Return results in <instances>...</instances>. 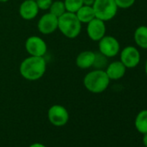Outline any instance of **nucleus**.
<instances>
[{"label":"nucleus","mask_w":147,"mask_h":147,"mask_svg":"<svg viewBox=\"0 0 147 147\" xmlns=\"http://www.w3.org/2000/svg\"><path fill=\"white\" fill-rule=\"evenodd\" d=\"M76 14L82 24H88L91 20L95 18L93 6L89 5H82Z\"/></svg>","instance_id":"2eb2a0df"},{"label":"nucleus","mask_w":147,"mask_h":147,"mask_svg":"<svg viewBox=\"0 0 147 147\" xmlns=\"http://www.w3.org/2000/svg\"><path fill=\"white\" fill-rule=\"evenodd\" d=\"M36 5L39 8V10L42 11H47L49 9L51 4H52V0H36Z\"/></svg>","instance_id":"aec40b11"},{"label":"nucleus","mask_w":147,"mask_h":147,"mask_svg":"<svg viewBox=\"0 0 147 147\" xmlns=\"http://www.w3.org/2000/svg\"><path fill=\"white\" fill-rule=\"evenodd\" d=\"M49 10V13L55 16L56 18L61 17L62 14H64L66 12V8H65V5H64V2L60 1V0L52 2V4H51Z\"/></svg>","instance_id":"f3484780"},{"label":"nucleus","mask_w":147,"mask_h":147,"mask_svg":"<svg viewBox=\"0 0 147 147\" xmlns=\"http://www.w3.org/2000/svg\"><path fill=\"white\" fill-rule=\"evenodd\" d=\"M143 144L144 145V147H147V133L143 134V138H142Z\"/></svg>","instance_id":"5701e85b"},{"label":"nucleus","mask_w":147,"mask_h":147,"mask_svg":"<svg viewBox=\"0 0 147 147\" xmlns=\"http://www.w3.org/2000/svg\"><path fill=\"white\" fill-rule=\"evenodd\" d=\"M47 63L43 56H29L20 64L19 72L27 81L35 82L41 79L46 72Z\"/></svg>","instance_id":"f257e3e1"},{"label":"nucleus","mask_w":147,"mask_h":147,"mask_svg":"<svg viewBox=\"0 0 147 147\" xmlns=\"http://www.w3.org/2000/svg\"><path fill=\"white\" fill-rule=\"evenodd\" d=\"M87 24V34L92 41L99 42L106 36L107 28L104 21L95 18Z\"/></svg>","instance_id":"1a4fd4ad"},{"label":"nucleus","mask_w":147,"mask_h":147,"mask_svg":"<svg viewBox=\"0 0 147 147\" xmlns=\"http://www.w3.org/2000/svg\"><path fill=\"white\" fill-rule=\"evenodd\" d=\"M144 70H145V74H146V76H147V60L145 61V66H144Z\"/></svg>","instance_id":"b1692460"},{"label":"nucleus","mask_w":147,"mask_h":147,"mask_svg":"<svg viewBox=\"0 0 147 147\" xmlns=\"http://www.w3.org/2000/svg\"><path fill=\"white\" fill-rule=\"evenodd\" d=\"M94 1L95 0H82L83 5H89V6H93Z\"/></svg>","instance_id":"412c9836"},{"label":"nucleus","mask_w":147,"mask_h":147,"mask_svg":"<svg viewBox=\"0 0 147 147\" xmlns=\"http://www.w3.org/2000/svg\"><path fill=\"white\" fill-rule=\"evenodd\" d=\"M8 1H9V0H0V3H6Z\"/></svg>","instance_id":"393cba45"},{"label":"nucleus","mask_w":147,"mask_h":147,"mask_svg":"<svg viewBox=\"0 0 147 147\" xmlns=\"http://www.w3.org/2000/svg\"><path fill=\"white\" fill-rule=\"evenodd\" d=\"M135 43L143 49H147V26H138L134 31Z\"/></svg>","instance_id":"4468645a"},{"label":"nucleus","mask_w":147,"mask_h":147,"mask_svg":"<svg viewBox=\"0 0 147 147\" xmlns=\"http://www.w3.org/2000/svg\"><path fill=\"white\" fill-rule=\"evenodd\" d=\"M82 23L76 13L66 11L58 18V30L67 38H76L82 31Z\"/></svg>","instance_id":"7ed1b4c3"},{"label":"nucleus","mask_w":147,"mask_h":147,"mask_svg":"<svg viewBox=\"0 0 147 147\" xmlns=\"http://www.w3.org/2000/svg\"><path fill=\"white\" fill-rule=\"evenodd\" d=\"M135 127L137 131L142 134L147 133V110L140 111L135 119Z\"/></svg>","instance_id":"dca6fc26"},{"label":"nucleus","mask_w":147,"mask_h":147,"mask_svg":"<svg viewBox=\"0 0 147 147\" xmlns=\"http://www.w3.org/2000/svg\"><path fill=\"white\" fill-rule=\"evenodd\" d=\"M96 54L91 50H85L81 52L76 60V64L82 69H87L94 66Z\"/></svg>","instance_id":"ddd939ff"},{"label":"nucleus","mask_w":147,"mask_h":147,"mask_svg":"<svg viewBox=\"0 0 147 147\" xmlns=\"http://www.w3.org/2000/svg\"><path fill=\"white\" fill-rule=\"evenodd\" d=\"M64 5L66 11L76 13L77 11L83 5L82 0H64Z\"/></svg>","instance_id":"a211bd4d"},{"label":"nucleus","mask_w":147,"mask_h":147,"mask_svg":"<svg viewBox=\"0 0 147 147\" xmlns=\"http://www.w3.org/2000/svg\"><path fill=\"white\" fill-rule=\"evenodd\" d=\"M99 50L107 58H112L119 53L120 44L114 36H105L99 41Z\"/></svg>","instance_id":"39448f33"},{"label":"nucleus","mask_w":147,"mask_h":147,"mask_svg":"<svg viewBox=\"0 0 147 147\" xmlns=\"http://www.w3.org/2000/svg\"><path fill=\"white\" fill-rule=\"evenodd\" d=\"M84 87L93 94H100L107 90L110 84V79L103 69H95L88 72L83 79Z\"/></svg>","instance_id":"f03ea898"},{"label":"nucleus","mask_w":147,"mask_h":147,"mask_svg":"<svg viewBox=\"0 0 147 147\" xmlns=\"http://www.w3.org/2000/svg\"><path fill=\"white\" fill-rule=\"evenodd\" d=\"M105 71L110 81H118L125 76L126 67L120 61H114L107 66Z\"/></svg>","instance_id":"f8f14e48"},{"label":"nucleus","mask_w":147,"mask_h":147,"mask_svg":"<svg viewBox=\"0 0 147 147\" xmlns=\"http://www.w3.org/2000/svg\"><path fill=\"white\" fill-rule=\"evenodd\" d=\"M34 1H36V0H34Z\"/></svg>","instance_id":"a878e982"},{"label":"nucleus","mask_w":147,"mask_h":147,"mask_svg":"<svg viewBox=\"0 0 147 147\" xmlns=\"http://www.w3.org/2000/svg\"><path fill=\"white\" fill-rule=\"evenodd\" d=\"M118 8L120 9H129L136 2V0H114Z\"/></svg>","instance_id":"6ab92c4d"},{"label":"nucleus","mask_w":147,"mask_h":147,"mask_svg":"<svg viewBox=\"0 0 147 147\" xmlns=\"http://www.w3.org/2000/svg\"><path fill=\"white\" fill-rule=\"evenodd\" d=\"M37 29L43 35L52 34L58 30V18L49 12L42 15L37 23Z\"/></svg>","instance_id":"9d476101"},{"label":"nucleus","mask_w":147,"mask_h":147,"mask_svg":"<svg viewBox=\"0 0 147 147\" xmlns=\"http://www.w3.org/2000/svg\"><path fill=\"white\" fill-rule=\"evenodd\" d=\"M141 60L140 52L134 46H126L120 52V61L126 68L136 67Z\"/></svg>","instance_id":"6e6552de"},{"label":"nucleus","mask_w":147,"mask_h":147,"mask_svg":"<svg viewBox=\"0 0 147 147\" xmlns=\"http://www.w3.org/2000/svg\"><path fill=\"white\" fill-rule=\"evenodd\" d=\"M93 9L95 18L107 22L112 20L118 12V6L114 0H95Z\"/></svg>","instance_id":"20e7f679"},{"label":"nucleus","mask_w":147,"mask_h":147,"mask_svg":"<svg viewBox=\"0 0 147 147\" xmlns=\"http://www.w3.org/2000/svg\"><path fill=\"white\" fill-rule=\"evenodd\" d=\"M39 11L40 10L36 1H34V0H24L20 5L19 15L24 20H32L37 16Z\"/></svg>","instance_id":"9b49d317"},{"label":"nucleus","mask_w":147,"mask_h":147,"mask_svg":"<svg viewBox=\"0 0 147 147\" xmlns=\"http://www.w3.org/2000/svg\"><path fill=\"white\" fill-rule=\"evenodd\" d=\"M25 49L30 55L44 56L47 53V44L45 41L36 36H31L25 42Z\"/></svg>","instance_id":"0eeeda50"},{"label":"nucleus","mask_w":147,"mask_h":147,"mask_svg":"<svg viewBox=\"0 0 147 147\" xmlns=\"http://www.w3.org/2000/svg\"><path fill=\"white\" fill-rule=\"evenodd\" d=\"M49 121L55 126H63L69 119V113L61 105H53L48 111Z\"/></svg>","instance_id":"423d86ee"},{"label":"nucleus","mask_w":147,"mask_h":147,"mask_svg":"<svg viewBox=\"0 0 147 147\" xmlns=\"http://www.w3.org/2000/svg\"><path fill=\"white\" fill-rule=\"evenodd\" d=\"M29 147H47V146L42 144V143H34V144H31Z\"/></svg>","instance_id":"4be33fe9"}]
</instances>
